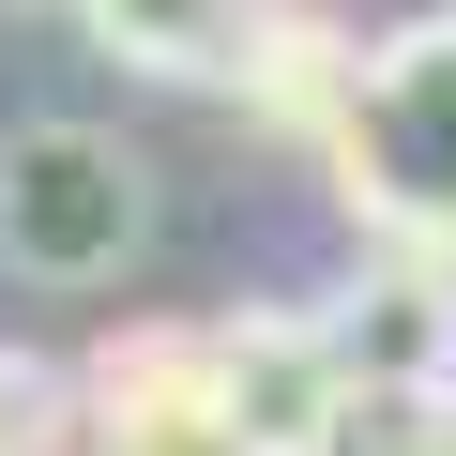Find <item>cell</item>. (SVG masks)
I'll return each instance as SVG.
<instances>
[{"mask_svg": "<svg viewBox=\"0 0 456 456\" xmlns=\"http://www.w3.org/2000/svg\"><path fill=\"white\" fill-rule=\"evenodd\" d=\"M320 183H335V213L365 228V259L456 274V16L365 31L350 107H335V137H320Z\"/></svg>", "mask_w": 456, "mask_h": 456, "instance_id": "obj_1", "label": "cell"}, {"mask_svg": "<svg viewBox=\"0 0 456 456\" xmlns=\"http://www.w3.org/2000/svg\"><path fill=\"white\" fill-rule=\"evenodd\" d=\"M152 167L107 122H16L0 137V274L31 289H107L122 259H152Z\"/></svg>", "mask_w": 456, "mask_h": 456, "instance_id": "obj_2", "label": "cell"}, {"mask_svg": "<svg viewBox=\"0 0 456 456\" xmlns=\"http://www.w3.org/2000/svg\"><path fill=\"white\" fill-rule=\"evenodd\" d=\"M77 456H228L213 426V320H122L77 365Z\"/></svg>", "mask_w": 456, "mask_h": 456, "instance_id": "obj_3", "label": "cell"}, {"mask_svg": "<svg viewBox=\"0 0 456 456\" xmlns=\"http://www.w3.org/2000/svg\"><path fill=\"white\" fill-rule=\"evenodd\" d=\"M213 426H228V456H320L350 426V380L320 350V305H228L213 320Z\"/></svg>", "mask_w": 456, "mask_h": 456, "instance_id": "obj_4", "label": "cell"}, {"mask_svg": "<svg viewBox=\"0 0 456 456\" xmlns=\"http://www.w3.org/2000/svg\"><path fill=\"white\" fill-rule=\"evenodd\" d=\"M320 350L350 395H456V274L426 259H350L320 289Z\"/></svg>", "mask_w": 456, "mask_h": 456, "instance_id": "obj_5", "label": "cell"}, {"mask_svg": "<svg viewBox=\"0 0 456 456\" xmlns=\"http://www.w3.org/2000/svg\"><path fill=\"white\" fill-rule=\"evenodd\" d=\"M350 61H365V31H350V16H320V0H259V31H244V61H228V92H244V122H259V137L320 152V137H335V107H350Z\"/></svg>", "mask_w": 456, "mask_h": 456, "instance_id": "obj_6", "label": "cell"}, {"mask_svg": "<svg viewBox=\"0 0 456 456\" xmlns=\"http://www.w3.org/2000/svg\"><path fill=\"white\" fill-rule=\"evenodd\" d=\"M77 31H92L122 77L228 92V61H244V31H259V0H77Z\"/></svg>", "mask_w": 456, "mask_h": 456, "instance_id": "obj_7", "label": "cell"}, {"mask_svg": "<svg viewBox=\"0 0 456 456\" xmlns=\"http://www.w3.org/2000/svg\"><path fill=\"white\" fill-rule=\"evenodd\" d=\"M320 456H456V395H350Z\"/></svg>", "mask_w": 456, "mask_h": 456, "instance_id": "obj_8", "label": "cell"}, {"mask_svg": "<svg viewBox=\"0 0 456 456\" xmlns=\"http://www.w3.org/2000/svg\"><path fill=\"white\" fill-rule=\"evenodd\" d=\"M46 426H61V380L0 350V456H46Z\"/></svg>", "mask_w": 456, "mask_h": 456, "instance_id": "obj_9", "label": "cell"}]
</instances>
